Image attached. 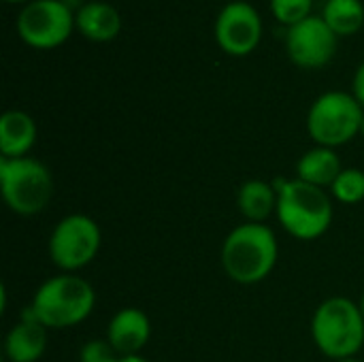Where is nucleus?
Listing matches in <instances>:
<instances>
[{"label":"nucleus","instance_id":"f3484780","mask_svg":"<svg viewBox=\"0 0 364 362\" xmlns=\"http://www.w3.org/2000/svg\"><path fill=\"white\" fill-rule=\"evenodd\" d=\"M324 21L335 34H354L364 21V6L360 0H326Z\"/></svg>","mask_w":364,"mask_h":362},{"label":"nucleus","instance_id":"a211bd4d","mask_svg":"<svg viewBox=\"0 0 364 362\" xmlns=\"http://www.w3.org/2000/svg\"><path fill=\"white\" fill-rule=\"evenodd\" d=\"M331 194L343 205H356L364 201V171L343 169L331 186Z\"/></svg>","mask_w":364,"mask_h":362},{"label":"nucleus","instance_id":"2eb2a0df","mask_svg":"<svg viewBox=\"0 0 364 362\" xmlns=\"http://www.w3.org/2000/svg\"><path fill=\"white\" fill-rule=\"evenodd\" d=\"M343 171L341 158L331 147H314L301 156L296 162V179L311 183L316 188H331L339 173Z\"/></svg>","mask_w":364,"mask_h":362},{"label":"nucleus","instance_id":"f8f14e48","mask_svg":"<svg viewBox=\"0 0 364 362\" xmlns=\"http://www.w3.org/2000/svg\"><path fill=\"white\" fill-rule=\"evenodd\" d=\"M47 350V329L28 312L6 333L4 354L9 362H38Z\"/></svg>","mask_w":364,"mask_h":362},{"label":"nucleus","instance_id":"dca6fc26","mask_svg":"<svg viewBox=\"0 0 364 362\" xmlns=\"http://www.w3.org/2000/svg\"><path fill=\"white\" fill-rule=\"evenodd\" d=\"M237 207L247 222L264 224L277 211V190L262 179H250L237 192Z\"/></svg>","mask_w":364,"mask_h":362},{"label":"nucleus","instance_id":"f257e3e1","mask_svg":"<svg viewBox=\"0 0 364 362\" xmlns=\"http://www.w3.org/2000/svg\"><path fill=\"white\" fill-rule=\"evenodd\" d=\"M277 258V237L267 224H239L222 243V269L232 282L241 286L264 282L273 273Z\"/></svg>","mask_w":364,"mask_h":362},{"label":"nucleus","instance_id":"4468645a","mask_svg":"<svg viewBox=\"0 0 364 362\" xmlns=\"http://www.w3.org/2000/svg\"><path fill=\"white\" fill-rule=\"evenodd\" d=\"M75 26L83 36L92 41H111L119 34L122 17L113 4L92 0L79 6L75 15Z\"/></svg>","mask_w":364,"mask_h":362},{"label":"nucleus","instance_id":"9d476101","mask_svg":"<svg viewBox=\"0 0 364 362\" xmlns=\"http://www.w3.org/2000/svg\"><path fill=\"white\" fill-rule=\"evenodd\" d=\"M262 34V21L250 2H228L215 21L218 45L230 55H245L256 49Z\"/></svg>","mask_w":364,"mask_h":362},{"label":"nucleus","instance_id":"9b49d317","mask_svg":"<svg viewBox=\"0 0 364 362\" xmlns=\"http://www.w3.org/2000/svg\"><path fill=\"white\" fill-rule=\"evenodd\" d=\"M151 337V322L143 309L124 307L119 309L109 326H107V341L119 356H136Z\"/></svg>","mask_w":364,"mask_h":362},{"label":"nucleus","instance_id":"423d86ee","mask_svg":"<svg viewBox=\"0 0 364 362\" xmlns=\"http://www.w3.org/2000/svg\"><path fill=\"white\" fill-rule=\"evenodd\" d=\"M363 105L354 94L326 92L316 98L307 113L309 137L320 147H339L350 143L363 130Z\"/></svg>","mask_w":364,"mask_h":362},{"label":"nucleus","instance_id":"20e7f679","mask_svg":"<svg viewBox=\"0 0 364 362\" xmlns=\"http://www.w3.org/2000/svg\"><path fill=\"white\" fill-rule=\"evenodd\" d=\"M311 337L316 348L333 361L356 356L364 346V316L360 305L346 297L326 299L314 314Z\"/></svg>","mask_w":364,"mask_h":362},{"label":"nucleus","instance_id":"6ab92c4d","mask_svg":"<svg viewBox=\"0 0 364 362\" xmlns=\"http://www.w3.org/2000/svg\"><path fill=\"white\" fill-rule=\"evenodd\" d=\"M314 0H271V9L282 23L294 26L309 17Z\"/></svg>","mask_w":364,"mask_h":362},{"label":"nucleus","instance_id":"5701e85b","mask_svg":"<svg viewBox=\"0 0 364 362\" xmlns=\"http://www.w3.org/2000/svg\"><path fill=\"white\" fill-rule=\"evenodd\" d=\"M339 362H363V361H358L356 356H352V358H346V361H339Z\"/></svg>","mask_w":364,"mask_h":362},{"label":"nucleus","instance_id":"393cba45","mask_svg":"<svg viewBox=\"0 0 364 362\" xmlns=\"http://www.w3.org/2000/svg\"><path fill=\"white\" fill-rule=\"evenodd\" d=\"M6 2H21V0H6Z\"/></svg>","mask_w":364,"mask_h":362},{"label":"nucleus","instance_id":"412c9836","mask_svg":"<svg viewBox=\"0 0 364 362\" xmlns=\"http://www.w3.org/2000/svg\"><path fill=\"white\" fill-rule=\"evenodd\" d=\"M354 96L364 109V62L358 66V70L354 75Z\"/></svg>","mask_w":364,"mask_h":362},{"label":"nucleus","instance_id":"39448f33","mask_svg":"<svg viewBox=\"0 0 364 362\" xmlns=\"http://www.w3.org/2000/svg\"><path fill=\"white\" fill-rule=\"evenodd\" d=\"M0 192L17 215L41 213L53 196L51 171L36 158H0Z\"/></svg>","mask_w":364,"mask_h":362},{"label":"nucleus","instance_id":"f03ea898","mask_svg":"<svg viewBox=\"0 0 364 362\" xmlns=\"http://www.w3.org/2000/svg\"><path fill=\"white\" fill-rule=\"evenodd\" d=\"M94 305L96 292L92 284L75 273H62L45 280L36 288L28 314L47 331H62L85 322Z\"/></svg>","mask_w":364,"mask_h":362},{"label":"nucleus","instance_id":"0eeeda50","mask_svg":"<svg viewBox=\"0 0 364 362\" xmlns=\"http://www.w3.org/2000/svg\"><path fill=\"white\" fill-rule=\"evenodd\" d=\"M102 233L96 220L85 213H70L62 218L49 235V258L64 271L75 273L87 267L100 252Z\"/></svg>","mask_w":364,"mask_h":362},{"label":"nucleus","instance_id":"7ed1b4c3","mask_svg":"<svg viewBox=\"0 0 364 362\" xmlns=\"http://www.w3.org/2000/svg\"><path fill=\"white\" fill-rule=\"evenodd\" d=\"M277 190V220L282 228L299 241L320 239L333 224V201L326 190L305 183L301 179H279Z\"/></svg>","mask_w":364,"mask_h":362},{"label":"nucleus","instance_id":"ddd939ff","mask_svg":"<svg viewBox=\"0 0 364 362\" xmlns=\"http://www.w3.org/2000/svg\"><path fill=\"white\" fill-rule=\"evenodd\" d=\"M36 143V122L23 111H6L0 117V158H26Z\"/></svg>","mask_w":364,"mask_h":362},{"label":"nucleus","instance_id":"4be33fe9","mask_svg":"<svg viewBox=\"0 0 364 362\" xmlns=\"http://www.w3.org/2000/svg\"><path fill=\"white\" fill-rule=\"evenodd\" d=\"M119 362H149L147 358H143L141 354H136V356H122Z\"/></svg>","mask_w":364,"mask_h":362},{"label":"nucleus","instance_id":"a878e982","mask_svg":"<svg viewBox=\"0 0 364 362\" xmlns=\"http://www.w3.org/2000/svg\"><path fill=\"white\" fill-rule=\"evenodd\" d=\"M360 134H363V137H364V122H363V130H360Z\"/></svg>","mask_w":364,"mask_h":362},{"label":"nucleus","instance_id":"1a4fd4ad","mask_svg":"<svg viewBox=\"0 0 364 362\" xmlns=\"http://www.w3.org/2000/svg\"><path fill=\"white\" fill-rule=\"evenodd\" d=\"M286 47L294 64L303 68H322L337 51V34L324 17L309 15L288 28Z\"/></svg>","mask_w":364,"mask_h":362},{"label":"nucleus","instance_id":"b1692460","mask_svg":"<svg viewBox=\"0 0 364 362\" xmlns=\"http://www.w3.org/2000/svg\"><path fill=\"white\" fill-rule=\"evenodd\" d=\"M358 305H360V312H363V316H364V294H363V299H360V303H358Z\"/></svg>","mask_w":364,"mask_h":362},{"label":"nucleus","instance_id":"aec40b11","mask_svg":"<svg viewBox=\"0 0 364 362\" xmlns=\"http://www.w3.org/2000/svg\"><path fill=\"white\" fill-rule=\"evenodd\" d=\"M119 358L107 339H92L79 350V362H119Z\"/></svg>","mask_w":364,"mask_h":362},{"label":"nucleus","instance_id":"6e6552de","mask_svg":"<svg viewBox=\"0 0 364 362\" xmlns=\"http://www.w3.org/2000/svg\"><path fill=\"white\" fill-rule=\"evenodd\" d=\"M73 9L64 0H32L17 15L19 36L36 49H53L73 32Z\"/></svg>","mask_w":364,"mask_h":362}]
</instances>
